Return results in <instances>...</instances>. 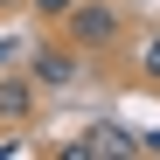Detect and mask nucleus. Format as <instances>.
Instances as JSON below:
<instances>
[{
	"label": "nucleus",
	"mask_w": 160,
	"mask_h": 160,
	"mask_svg": "<svg viewBox=\"0 0 160 160\" xmlns=\"http://www.w3.org/2000/svg\"><path fill=\"white\" fill-rule=\"evenodd\" d=\"M56 28H63V42H77V49H112V42H118V7H112V0H77Z\"/></svg>",
	"instance_id": "f257e3e1"
},
{
	"label": "nucleus",
	"mask_w": 160,
	"mask_h": 160,
	"mask_svg": "<svg viewBox=\"0 0 160 160\" xmlns=\"http://www.w3.org/2000/svg\"><path fill=\"white\" fill-rule=\"evenodd\" d=\"M28 70H35V84H49V91H70L77 77H84V49H77V42H42L35 56H28Z\"/></svg>",
	"instance_id": "f03ea898"
},
{
	"label": "nucleus",
	"mask_w": 160,
	"mask_h": 160,
	"mask_svg": "<svg viewBox=\"0 0 160 160\" xmlns=\"http://www.w3.org/2000/svg\"><path fill=\"white\" fill-rule=\"evenodd\" d=\"M139 153V132L125 125H91L84 139H70V160H132Z\"/></svg>",
	"instance_id": "7ed1b4c3"
},
{
	"label": "nucleus",
	"mask_w": 160,
	"mask_h": 160,
	"mask_svg": "<svg viewBox=\"0 0 160 160\" xmlns=\"http://www.w3.org/2000/svg\"><path fill=\"white\" fill-rule=\"evenodd\" d=\"M28 112H35V70L28 77L0 70V125H28Z\"/></svg>",
	"instance_id": "20e7f679"
},
{
	"label": "nucleus",
	"mask_w": 160,
	"mask_h": 160,
	"mask_svg": "<svg viewBox=\"0 0 160 160\" xmlns=\"http://www.w3.org/2000/svg\"><path fill=\"white\" fill-rule=\"evenodd\" d=\"M28 7H35V14H42V21H63V14H70V7H77V0H28Z\"/></svg>",
	"instance_id": "39448f33"
},
{
	"label": "nucleus",
	"mask_w": 160,
	"mask_h": 160,
	"mask_svg": "<svg viewBox=\"0 0 160 160\" xmlns=\"http://www.w3.org/2000/svg\"><path fill=\"white\" fill-rule=\"evenodd\" d=\"M139 70H146V77H160V35H153V42L139 49Z\"/></svg>",
	"instance_id": "423d86ee"
},
{
	"label": "nucleus",
	"mask_w": 160,
	"mask_h": 160,
	"mask_svg": "<svg viewBox=\"0 0 160 160\" xmlns=\"http://www.w3.org/2000/svg\"><path fill=\"white\" fill-rule=\"evenodd\" d=\"M7 63H14V42H7V35H0V70H7Z\"/></svg>",
	"instance_id": "0eeeda50"
},
{
	"label": "nucleus",
	"mask_w": 160,
	"mask_h": 160,
	"mask_svg": "<svg viewBox=\"0 0 160 160\" xmlns=\"http://www.w3.org/2000/svg\"><path fill=\"white\" fill-rule=\"evenodd\" d=\"M139 153H160V132H146V139H139Z\"/></svg>",
	"instance_id": "6e6552de"
},
{
	"label": "nucleus",
	"mask_w": 160,
	"mask_h": 160,
	"mask_svg": "<svg viewBox=\"0 0 160 160\" xmlns=\"http://www.w3.org/2000/svg\"><path fill=\"white\" fill-rule=\"evenodd\" d=\"M0 7H14V0H0Z\"/></svg>",
	"instance_id": "1a4fd4ad"
}]
</instances>
